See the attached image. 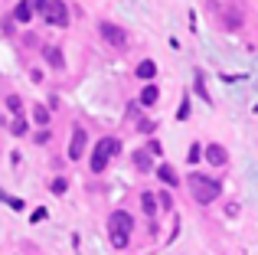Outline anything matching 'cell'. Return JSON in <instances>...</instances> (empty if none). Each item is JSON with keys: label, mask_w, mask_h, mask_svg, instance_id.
I'll list each match as a JSON object with an SVG mask.
<instances>
[{"label": "cell", "mask_w": 258, "mask_h": 255, "mask_svg": "<svg viewBox=\"0 0 258 255\" xmlns=\"http://www.w3.org/2000/svg\"><path fill=\"white\" fill-rule=\"evenodd\" d=\"M134 76H138V79H144V82H151V79L157 76V66H154V59H144V62H138Z\"/></svg>", "instance_id": "9c48e42d"}, {"label": "cell", "mask_w": 258, "mask_h": 255, "mask_svg": "<svg viewBox=\"0 0 258 255\" xmlns=\"http://www.w3.org/2000/svg\"><path fill=\"white\" fill-rule=\"evenodd\" d=\"M118 151H121L118 138H101L98 144H95V151H92V160H88V167H92V173H105L108 160H111V157H114Z\"/></svg>", "instance_id": "7a4b0ae2"}, {"label": "cell", "mask_w": 258, "mask_h": 255, "mask_svg": "<svg viewBox=\"0 0 258 255\" xmlns=\"http://www.w3.org/2000/svg\"><path fill=\"white\" fill-rule=\"evenodd\" d=\"M206 160H209V164H213V167H222V164H226V160H229L226 147H222V144H209V147H206Z\"/></svg>", "instance_id": "52a82bcc"}, {"label": "cell", "mask_w": 258, "mask_h": 255, "mask_svg": "<svg viewBox=\"0 0 258 255\" xmlns=\"http://www.w3.org/2000/svg\"><path fill=\"white\" fill-rule=\"evenodd\" d=\"M186 183H189V193H193L196 203H213V200L222 193V183L213 180V177H206V173H189Z\"/></svg>", "instance_id": "6da1fadb"}, {"label": "cell", "mask_w": 258, "mask_h": 255, "mask_svg": "<svg viewBox=\"0 0 258 255\" xmlns=\"http://www.w3.org/2000/svg\"><path fill=\"white\" fill-rule=\"evenodd\" d=\"M134 167H138L141 173L151 170V151H134Z\"/></svg>", "instance_id": "5bb4252c"}, {"label": "cell", "mask_w": 258, "mask_h": 255, "mask_svg": "<svg viewBox=\"0 0 258 255\" xmlns=\"http://www.w3.org/2000/svg\"><path fill=\"white\" fill-rule=\"evenodd\" d=\"M7 108H10L13 115H20V111H23V102H20L17 95H10V98H7Z\"/></svg>", "instance_id": "e0dca14e"}, {"label": "cell", "mask_w": 258, "mask_h": 255, "mask_svg": "<svg viewBox=\"0 0 258 255\" xmlns=\"http://www.w3.org/2000/svg\"><path fill=\"white\" fill-rule=\"evenodd\" d=\"M147 151H151V154H164V147H160V141H151V144H147Z\"/></svg>", "instance_id": "cb8c5ba5"}, {"label": "cell", "mask_w": 258, "mask_h": 255, "mask_svg": "<svg viewBox=\"0 0 258 255\" xmlns=\"http://www.w3.org/2000/svg\"><path fill=\"white\" fill-rule=\"evenodd\" d=\"M46 141H49V131H46V128H43V131H36V144H46Z\"/></svg>", "instance_id": "d4e9b609"}, {"label": "cell", "mask_w": 258, "mask_h": 255, "mask_svg": "<svg viewBox=\"0 0 258 255\" xmlns=\"http://www.w3.org/2000/svg\"><path fill=\"white\" fill-rule=\"evenodd\" d=\"M127 239L131 236H111V245L114 249H127Z\"/></svg>", "instance_id": "ffe728a7"}, {"label": "cell", "mask_w": 258, "mask_h": 255, "mask_svg": "<svg viewBox=\"0 0 258 255\" xmlns=\"http://www.w3.org/2000/svg\"><path fill=\"white\" fill-rule=\"evenodd\" d=\"M203 157V154H200V144H193V147H189V154H186V160H200Z\"/></svg>", "instance_id": "603a6c76"}, {"label": "cell", "mask_w": 258, "mask_h": 255, "mask_svg": "<svg viewBox=\"0 0 258 255\" xmlns=\"http://www.w3.org/2000/svg\"><path fill=\"white\" fill-rule=\"evenodd\" d=\"M43 20L49 26H69V7L62 4V0H49L43 10Z\"/></svg>", "instance_id": "277c9868"}, {"label": "cell", "mask_w": 258, "mask_h": 255, "mask_svg": "<svg viewBox=\"0 0 258 255\" xmlns=\"http://www.w3.org/2000/svg\"><path fill=\"white\" fill-rule=\"evenodd\" d=\"M101 36L114 46V49H127V33L118 23H101Z\"/></svg>", "instance_id": "5b68a950"}, {"label": "cell", "mask_w": 258, "mask_h": 255, "mask_svg": "<svg viewBox=\"0 0 258 255\" xmlns=\"http://www.w3.org/2000/svg\"><path fill=\"white\" fill-rule=\"evenodd\" d=\"M4 200H7V203H10V210H23V200H17V197H7V193H4Z\"/></svg>", "instance_id": "44dd1931"}, {"label": "cell", "mask_w": 258, "mask_h": 255, "mask_svg": "<svg viewBox=\"0 0 258 255\" xmlns=\"http://www.w3.org/2000/svg\"><path fill=\"white\" fill-rule=\"evenodd\" d=\"M13 20H17V23H30L33 20V4L30 0H20V4L13 7Z\"/></svg>", "instance_id": "ba28073f"}, {"label": "cell", "mask_w": 258, "mask_h": 255, "mask_svg": "<svg viewBox=\"0 0 258 255\" xmlns=\"http://www.w3.org/2000/svg\"><path fill=\"white\" fill-rule=\"evenodd\" d=\"M108 232L111 236H131L134 232V216L124 210H114L111 216H108Z\"/></svg>", "instance_id": "3957f363"}, {"label": "cell", "mask_w": 258, "mask_h": 255, "mask_svg": "<svg viewBox=\"0 0 258 255\" xmlns=\"http://www.w3.org/2000/svg\"><path fill=\"white\" fill-rule=\"evenodd\" d=\"M157 177L164 180V186H176V183H180V180H176V170H173L170 164H160L157 167Z\"/></svg>", "instance_id": "8fae6325"}, {"label": "cell", "mask_w": 258, "mask_h": 255, "mask_svg": "<svg viewBox=\"0 0 258 255\" xmlns=\"http://www.w3.org/2000/svg\"><path fill=\"white\" fill-rule=\"evenodd\" d=\"M43 56H46V62H49V66H56V69H62V66H66L62 49H59V46H46V49H43Z\"/></svg>", "instance_id": "30bf717a"}, {"label": "cell", "mask_w": 258, "mask_h": 255, "mask_svg": "<svg viewBox=\"0 0 258 255\" xmlns=\"http://www.w3.org/2000/svg\"><path fill=\"white\" fill-rule=\"evenodd\" d=\"M66 186H69V183H66V177H56V180L49 183V190H52V193H66Z\"/></svg>", "instance_id": "ac0fdd59"}, {"label": "cell", "mask_w": 258, "mask_h": 255, "mask_svg": "<svg viewBox=\"0 0 258 255\" xmlns=\"http://www.w3.org/2000/svg\"><path fill=\"white\" fill-rule=\"evenodd\" d=\"M46 4L49 0H33V10H46Z\"/></svg>", "instance_id": "484cf974"}, {"label": "cell", "mask_w": 258, "mask_h": 255, "mask_svg": "<svg viewBox=\"0 0 258 255\" xmlns=\"http://www.w3.org/2000/svg\"><path fill=\"white\" fill-rule=\"evenodd\" d=\"M157 203H160V206H164V210H170V206H173V200H170V193H160V197H157Z\"/></svg>", "instance_id": "7402d4cb"}, {"label": "cell", "mask_w": 258, "mask_h": 255, "mask_svg": "<svg viewBox=\"0 0 258 255\" xmlns=\"http://www.w3.org/2000/svg\"><path fill=\"white\" fill-rule=\"evenodd\" d=\"M157 98H160V89H157V85H147V89L141 92L138 102H141V105H147V108H154V105H157Z\"/></svg>", "instance_id": "7c38bea8"}, {"label": "cell", "mask_w": 258, "mask_h": 255, "mask_svg": "<svg viewBox=\"0 0 258 255\" xmlns=\"http://www.w3.org/2000/svg\"><path fill=\"white\" fill-rule=\"evenodd\" d=\"M85 141H88L85 128L76 124V128H72V141H69V160H79V157L85 154Z\"/></svg>", "instance_id": "8992f818"}, {"label": "cell", "mask_w": 258, "mask_h": 255, "mask_svg": "<svg viewBox=\"0 0 258 255\" xmlns=\"http://www.w3.org/2000/svg\"><path fill=\"white\" fill-rule=\"evenodd\" d=\"M141 206H144V213H147V216H154L160 203H157V197H154L151 190H144V193H141Z\"/></svg>", "instance_id": "4fadbf2b"}, {"label": "cell", "mask_w": 258, "mask_h": 255, "mask_svg": "<svg viewBox=\"0 0 258 255\" xmlns=\"http://www.w3.org/2000/svg\"><path fill=\"white\" fill-rule=\"evenodd\" d=\"M10 131H13V134H17V138H23V134H26V131H30V124H26V118H20V115H17V121H13V124H10Z\"/></svg>", "instance_id": "2e32d148"}, {"label": "cell", "mask_w": 258, "mask_h": 255, "mask_svg": "<svg viewBox=\"0 0 258 255\" xmlns=\"http://www.w3.org/2000/svg\"><path fill=\"white\" fill-rule=\"evenodd\" d=\"M176 118H180V121H186V118H189V102H186V98H183V105L176 108Z\"/></svg>", "instance_id": "d6986e66"}, {"label": "cell", "mask_w": 258, "mask_h": 255, "mask_svg": "<svg viewBox=\"0 0 258 255\" xmlns=\"http://www.w3.org/2000/svg\"><path fill=\"white\" fill-rule=\"evenodd\" d=\"M30 115H33V121H36L39 128H46V124H49V108H43V105H33V111H30Z\"/></svg>", "instance_id": "9a60e30c"}]
</instances>
